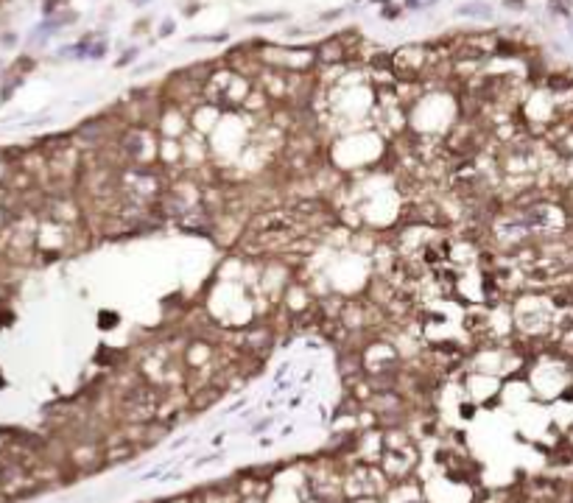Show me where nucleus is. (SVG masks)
Listing matches in <instances>:
<instances>
[{
	"mask_svg": "<svg viewBox=\"0 0 573 503\" xmlns=\"http://www.w3.org/2000/svg\"><path fill=\"white\" fill-rule=\"evenodd\" d=\"M571 34H573V28H571Z\"/></svg>",
	"mask_w": 573,
	"mask_h": 503,
	"instance_id": "10",
	"label": "nucleus"
},
{
	"mask_svg": "<svg viewBox=\"0 0 573 503\" xmlns=\"http://www.w3.org/2000/svg\"><path fill=\"white\" fill-rule=\"evenodd\" d=\"M106 53V42H96V45H90V59H101Z\"/></svg>",
	"mask_w": 573,
	"mask_h": 503,
	"instance_id": "5",
	"label": "nucleus"
},
{
	"mask_svg": "<svg viewBox=\"0 0 573 503\" xmlns=\"http://www.w3.org/2000/svg\"><path fill=\"white\" fill-rule=\"evenodd\" d=\"M201 389H204V386H201ZM218 397H221V389H204L201 397L193 400V406H196V411H204V408H207L210 403H216Z\"/></svg>",
	"mask_w": 573,
	"mask_h": 503,
	"instance_id": "3",
	"label": "nucleus"
},
{
	"mask_svg": "<svg viewBox=\"0 0 573 503\" xmlns=\"http://www.w3.org/2000/svg\"><path fill=\"white\" fill-rule=\"evenodd\" d=\"M134 456V444H121V447H112L106 453V464H118V461H126Z\"/></svg>",
	"mask_w": 573,
	"mask_h": 503,
	"instance_id": "2",
	"label": "nucleus"
},
{
	"mask_svg": "<svg viewBox=\"0 0 573 503\" xmlns=\"http://www.w3.org/2000/svg\"><path fill=\"white\" fill-rule=\"evenodd\" d=\"M134 59H137V48H129V51L118 59V67H123V64H129V62H134Z\"/></svg>",
	"mask_w": 573,
	"mask_h": 503,
	"instance_id": "6",
	"label": "nucleus"
},
{
	"mask_svg": "<svg viewBox=\"0 0 573 503\" xmlns=\"http://www.w3.org/2000/svg\"><path fill=\"white\" fill-rule=\"evenodd\" d=\"M506 9H517V11H523V9H526V0H506Z\"/></svg>",
	"mask_w": 573,
	"mask_h": 503,
	"instance_id": "7",
	"label": "nucleus"
},
{
	"mask_svg": "<svg viewBox=\"0 0 573 503\" xmlns=\"http://www.w3.org/2000/svg\"><path fill=\"white\" fill-rule=\"evenodd\" d=\"M216 459H221V453H213V456H204V459H199V461H196V467H204V464H210V461H216Z\"/></svg>",
	"mask_w": 573,
	"mask_h": 503,
	"instance_id": "9",
	"label": "nucleus"
},
{
	"mask_svg": "<svg viewBox=\"0 0 573 503\" xmlns=\"http://www.w3.org/2000/svg\"><path fill=\"white\" fill-rule=\"evenodd\" d=\"M456 14H461V17H476V20H492V9L486 3H481V0H473V3L459 6Z\"/></svg>",
	"mask_w": 573,
	"mask_h": 503,
	"instance_id": "1",
	"label": "nucleus"
},
{
	"mask_svg": "<svg viewBox=\"0 0 573 503\" xmlns=\"http://www.w3.org/2000/svg\"><path fill=\"white\" fill-rule=\"evenodd\" d=\"M283 20V14H252V17L246 20V23H252V26H260V23H277Z\"/></svg>",
	"mask_w": 573,
	"mask_h": 503,
	"instance_id": "4",
	"label": "nucleus"
},
{
	"mask_svg": "<svg viewBox=\"0 0 573 503\" xmlns=\"http://www.w3.org/2000/svg\"><path fill=\"white\" fill-rule=\"evenodd\" d=\"M168 34H174V23H171V20H165L162 28H159V36H168Z\"/></svg>",
	"mask_w": 573,
	"mask_h": 503,
	"instance_id": "8",
	"label": "nucleus"
}]
</instances>
